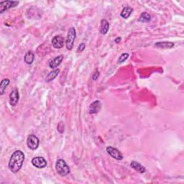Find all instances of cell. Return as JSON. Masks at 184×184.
Listing matches in <instances>:
<instances>
[{"mask_svg":"<svg viewBox=\"0 0 184 184\" xmlns=\"http://www.w3.org/2000/svg\"><path fill=\"white\" fill-rule=\"evenodd\" d=\"M24 160V155L21 150H16L12 153L9 162V168L13 173H17L21 169Z\"/></svg>","mask_w":184,"mask_h":184,"instance_id":"1","label":"cell"},{"mask_svg":"<svg viewBox=\"0 0 184 184\" xmlns=\"http://www.w3.org/2000/svg\"><path fill=\"white\" fill-rule=\"evenodd\" d=\"M55 169H56L57 173L61 175V176H66L69 175L71 170L67 163L63 159H58L55 163Z\"/></svg>","mask_w":184,"mask_h":184,"instance_id":"2","label":"cell"},{"mask_svg":"<svg viewBox=\"0 0 184 184\" xmlns=\"http://www.w3.org/2000/svg\"><path fill=\"white\" fill-rule=\"evenodd\" d=\"M76 37V32L74 28H71L69 30L67 35V38H66V47L69 51H71L73 47V43Z\"/></svg>","mask_w":184,"mask_h":184,"instance_id":"3","label":"cell"},{"mask_svg":"<svg viewBox=\"0 0 184 184\" xmlns=\"http://www.w3.org/2000/svg\"><path fill=\"white\" fill-rule=\"evenodd\" d=\"M27 145L30 150H36L39 146V139L36 135H29L27 140Z\"/></svg>","mask_w":184,"mask_h":184,"instance_id":"4","label":"cell"},{"mask_svg":"<svg viewBox=\"0 0 184 184\" xmlns=\"http://www.w3.org/2000/svg\"><path fill=\"white\" fill-rule=\"evenodd\" d=\"M107 152L109 154V156H111L113 158L116 159V160H121L123 159V156L121 153V152L119 150H117V148H113V147H107Z\"/></svg>","mask_w":184,"mask_h":184,"instance_id":"5","label":"cell"},{"mask_svg":"<svg viewBox=\"0 0 184 184\" xmlns=\"http://www.w3.org/2000/svg\"><path fill=\"white\" fill-rule=\"evenodd\" d=\"M18 4H19V2H17V1L1 2H0V12H1V13H3L5 10L17 6Z\"/></svg>","mask_w":184,"mask_h":184,"instance_id":"6","label":"cell"},{"mask_svg":"<svg viewBox=\"0 0 184 184\" xmlns=\"http://www.w3.org/2000/svg\"><path fill=\"white\" fill-rule=\"evenodd\" d=\"M32 164L38 168H44L47 165V161L43 157H36L32 158Z\"/></svg>","mask_w":184,"mask_h":184,"instance_id":"7","label":"cell"},{"mask_svg":"<svg viewBox=\"0 0 184 184\" xmlns=\"http://www.w3.org/2000/svg\"><path fill=\"white\" fill-rule=\"evenodd\" d=\"M20 95L17 89H14L9 94V103L12 107H15L19 102Z\"/></svg>","mask_w":184,"mask_h":184,"instance_id":"8","label":"cell"},{"mask_svg":"<svg viewBox=\"0 0 184 184\" xmlns=\"http://www.w3.org/2000/svg\"><path fill=\"white\" fill-rule=\"evenodd\" d=\"M52 45L56 49H60L63 47L64 45V39L63 37L61 36H55L52 39Z\"/></svg>","mask_w":184,"mask_h":184,"instance_id":"9","label":"cell"},{"mask_svg":"<svg viewBox=\"0 0 184 184\" xmlns=\"http://www.w3.org/2000/svg\"><path fill=\"white\" fill-rule=\"evenodd\" d=\"M101 107H102V103L100 101L96 100L94 101L92 104H91L89 107V113L91 115H94V114L98 113L100 111Z\"/></svg>","mask_w":184,"mask_h":184,"instance_id":"10","label":"cell"},{"mask_svg":"<svg viewBox=\"0 0 184 184\" xmlns=\"http://www.w3.org/2000/svg\"><path fill=\"white\" fill-rule=\"evenodd\" d=\"M63 55H58V56L55 57L54 59H53L52 61H50L49 63L50 68H51L52 69H55V68L58 67V66L61 63V62L63 61Z\"/></svg>","mask_w":184,"mask_h":184,"instance_id":"11","label":"cell"},{"mask_svg":"<svg viewBox=\"0 0 184 184\" xmlns=\"http://www.w3.org/2000/svg\"><path fill=\"white\" fill-rule=\"evenodd\" d=\"M130 166L140 173H145L146 171L145 168L140 163L137 162V161H132V162L130 163Z\"/></svg>","mask_w":184,"mask_h":184,"instance_id":"12","label":"cell"},{"mask_svg":"<svg viewBox=\"0 0 184 184\" xmlns=\"http://www.w3.org/2000/svg\"><path fill=\"white\" fill-rule=\"evenodd\" d=\"M109 29V22L107 20H101L100 24V32L103 35H106L108 32Z\"/></svg>","mask_w":184,"mask_h":184,"instance_id":"13","label":"cell"},{"mask_svg":"<svg viewBox=\"0 0 184 184\" xmlns=\"http://www.w3.org/2000/svg\"><path fill=\"white\" fill-rule=\"evenodd\" d=\"M35 60V55L32 51H28L24 55V61L28 65H31Z\"/></svg>","mask_w":184,"mask_h":184,"instance_id":"14","label":"cell"},{"mask_svg":"<svg viewBox=\"0 0 184 184\" xmlns=\"http://www.w3.org/2000/svg\"><path fill=\"white\" fill-rule=\"evenodd\" d=\"M155 46L160 48H172L174 46V43L171 42H159L155 44Z\"/></svg>","mask_w":184,"mask_h":184,"instance_id":"15","label":"cell"},{"mask_svg":"<svg viewBox=\"0 0 184 184\" xmlns=\"http://www.w3.org/2000/svg\"><path fill=\"white\" fill-rule=\"evenodd\" d=\"M132 11H133V9H132V8H131L130 7H125L122 9V11L121 12L120 16L122 17H123L124 19H127V18L130 16V14H132Z\"/></svg>","mask_w":184,"mask_h":184,"instance_id":"16","label":"cell"},{"mask_svg":"<svg viewBox=\"0 0 184 184\" xmlns=\"http://www.w3.org/2000/svg\"><path fill=\"white\" fill-rule=\"evenodd\" d=\"M59 73H60V69H55L52 72H51V73H49L48 75L47 76L46 78H45V81L50 82L51 81H53V79H55V78L58 76V75Z\"/></svg>","mask_w":184,"mask_h":184,"instance_id":"17","label":"cell"},{"mask_svg":"<svg viewBox=\"0 0 184 184\" xmlns=\"http://www.w3.org/2000/svg\"><path fill=\"white\" fill-rule=\"evenodd\" d=\"M10 81L8 78H5L2 81L1 84H0V94L3 95L4 93H5V91L6 90V88L8 86V85L9 84Z\"/></svg>","mask_w":184,"mask_h":184,"instance_id":"18","label":"cell"},{"mask_svg":"<svg viewBox=\"0 0 184 184\" xmlns=\"http://www.w3.org/2000/svg\"><path fill=\"white\" fill-rule=\"evenodd\" d=\"M150 20H151V17H150V14H148V12H143L140 15L138 21L141 22H148L150 21Z\"/></svg>","mask_w":184,"mask_h":184,"instance_id":"19","label":"cell"},{"mask_svg":"<svg viewBox=\"0 0 184 184\" xmlns=\"http://www.w3.org/2000/svg\"><path fill=\"white\" fill-rule=\"evenodd\" d=\"M128 58H129V54H128V53H123V54L120 57H119L117 63H118L119 64L122 63L125 61H127V59Z\"/></svg>","mask_w":184,"mask_h":184,"instance_id":"20","label":"cell"},{"mask_svg":"<svg viewBox=\"0 0 184 184\" xmlns=\"http://www.w3.org/2000/svg\"><path fill=\"white\" fill-rule=\"evenodd\" d=\"M99 71H98V69L95 70V71L94 72V73H93L92 75V79L94 81H96L97 78H99Z\"/></svg>","mask_w":184,"mask_h":184,"instance_id":"21","label":"cell"},{"mask_svg":"<svg viewBox=\"0 0 184 184\" xmlns=\"http://www.w3.org/2000/svg\"><path fill=\"white\" fill-rule=\"evenodd\" d=\"M85 47H86L85 43H81V44L79 45V46H78V49H77V52H82V51H84V49H85Z\"/></svg>","mask_w":184,"mask_h":184,"instance_id":"22","label":"cell"},{"mask_svg":"<svg viewBox=\"0 0 184 184\" xmlns=\"http://www.w3.org/2000/svg\"><path fill=\"white\" fill-rule=\"evenodd\" d=\"M120 40H121V38H120V37H118V38L115 39V42L116 43H118L120 42Z\"/></svg>","mask_w":184,"mask_h":184,"instance_id":"23","label":"cell"}]
</instances>
